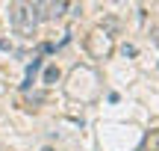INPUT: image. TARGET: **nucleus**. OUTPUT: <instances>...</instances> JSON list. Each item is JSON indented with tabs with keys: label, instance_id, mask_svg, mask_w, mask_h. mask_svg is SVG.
Returning a JSON list of instances; mask_svg holds the SVG:
<instances>
[{
	"label": "nucleus",
	"instance_id": "0eeeda50",
	"mask_svg": "<svg viewBox=\"0 0 159 151\" xmlns=\"http://www.w3.org/2000/svg\"><path fill=\"white\" fill-rule=\"evenodd\" d=\"M41 151H53V148H50V145H47V148H41Z\"/></svg>",
	"mask_w": 159,
	"mask_h": 151
},
{
	"label": "nucleus",
	"instance_id": "f257e3e1",
	"mask_svg": "<svg viewBox=\"0 0 159 151\" xmlns=\"http://www.w3.org/2000/svg\"><path fill=\"white\" fill-rule=\"evenodd\" d=\"M41 18V3H18L12 6V27L21 36H33Z\"/></svg>",
	"mask_w": 159,
	"mask_h": 151
},
{
	"label": "nucleus",
	"instance_id": "39448f33",
	"mask_svg": "<svg viewBox=\"0 0 159 151\" xmlns=\"http://www.w3.org/2000/svg\"><path fill=\"white\" fill-rule=\"evenodd\" d=\"M59 80V68L56 65H47V71H44V83H56Z\"/></svg>",
	"mask_w": 159,
	"mask_h": 151
},
{
	"label": "nucleus",
	"instance_id": "7ed1b4c3",
	"mask_svg": "<svg viewBox=\"0 0 159 151\" xmlns=\"http://www.w3.org/2000/svg\"><path fill=\"white\" fill-rule=\"evenodd\" d=\"M68 6H71V3H62V0H59V3H47V6H44V9H47V18H62Z\"/></svg>",
	"mask_w": 159,
	"mask_h": 151
},
{
	"label": "nucleus",
	"instance_id": "423d86ee",
	"mask_svg": "<svg viewBox=\"0 0 159 151\" xmlns=\"http://www.w3.org/2000/svg\"><path fill=\"white\" fill-rule=\"evenodd\" d=\"M124 56H136V47H133V45H124Z\"/></svg>",
	"mask_w": 159,
	"mask_h": 151
},
{
	"label": "nucleus",
	"instance_id": "20e7f679",
	"mask_svg": "<svg viewBox=\"0 0 159 151\" xmlns=\"http://www.w3.org/2000/svg\"><path fill=\"white\" fill-rule=\"evenodd\" d=\"M41 68V59H33V62H30V68H27V83H24V86H30V83H33V77H35V71Z\"/></svg>",
	"mask_w": 159,
	"mask_h": 151
},
{
	"label": "nucleus",
	"instance_id": "f03ea898",
	"mask_svg": "<svg viewBox=\"0 0 159 151\" xmlns=\"http://www.w3.org/2000/svg\"><path fill=\"white\" fill-rule=\"evenodd\" d=\"M85 51H89L91 59H109V56H112V51H115L112 33L103 30V27H94L89 36H85Z\"/></svg>",
	"mask_w": 159,
	"mask_h": 151
}]
</instances>
